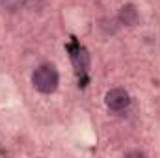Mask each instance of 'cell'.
<instances>
[{
	"label": "cell",
	"instance_id": "4",
	"mask_svg": "<svg viewBox=\"0 0 160 158\" xmlns=\"http://www.w3.org/2000/svg\"><path fill=\"white\" fill-rule=\"evenodd\" d=\"M73 62H75V65H77L78 71H86V67H88V54H86L84 48L78 47V48L73 52Z\"/></svg>",
	"mask_w": 160,
	"mask_h": 158
},
{
	"label": "cell",
	"instance_id": "2",
	"mask_svg": "<svg viewBox=\"0 0 160 158\" xmlns=\"http://www.w3.org/2000/svg\"><path fill=\"white\" fill-rule=\"evenodd\" d=\"M104 102H106V106H108L110 110L121 112V110L128 108V104H130V95H128L125 89H121V87H114V89H110V91L106 93Z\"/></svg>",
	"mask_w": 160,
	"mask_h": 158
},
{
	"label": "cell",
	"instance_id": "1",
	"mask_svg": "<svg viewBox=\"0 0 160 158\" xmlns=\"http://www.w3.org/2000/svg\"><path fill=\"white\" fill-rule=\"evenodd\" d=\"M58 82H60L58 71H56V67L50 65V63L39 65V67L34 71V75H32V84H34V87H36L39 93H45V95L54 93V91L58 89Z\"/></svg>",
	"mask_w": 160,
	"mask_h": 158
},
{
	"label": "cell",
	"instance_id": "3",
	"mask_svg": "<svg viewBox=\"0 0 160 158\" xmlns=\"http://www.w3.org/2000/svg\"><path fill=\"white\" fill-rule=\"evenodd\" d=\"M140 21V13L132 4H125L119 9V22L125 26H134Z\"/></svg>",
	"mask_w": 160,
	"mask_h": 158
},
{
	"label": "cell",
	"instance_id": "6",
	"mask_svg": "<svg viewBox=\"0 0 160 158\" xmlns=\"http://www.w3.org/2000/svg\"><path fill=\"white\" fill-rule=\"evenodd\" d=\"M127 156H143L142 151H134V153H127Z\"/></svg>",
	"mask_w": 160,
	"mask_h": 158
},
{
	"label": "cell",
	"instance_id": "5",
	"mask_svg": "<svg viewBox=\"0 0 160 158\" xmlns=\"http://www.w3.org/2000/svg\"><path fill=\"white\" fill-rule=\"evenodd\" d=\"M21 4H22V0H0V6H2L4 9H8V11H15V9H19Z\"/></svg>",
	"mask_w": 160,
	"mask_h": 158
}]
</instances>
